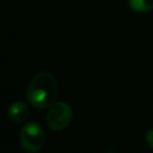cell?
<instances>
[{
  "label": "cell",
  "mask_w": 153,
  "mask_h": 153,
  "mask_svg": "<svg viewBox=\"0 0 153 153\" xmlns=\"http://www.w3.org/2000/svg\"><path fill=\"white\" fill-rule=\"evenodd\" d=\"M57 81L49 72L37 73L26 87V98L35 108L44 109L55 103L57 96Z\"/></svg>",
  "instance_id": "1"
},
{
  "label": "cell",
  "mask_w": 153,
  "mask_h": 153,
  "mask_svg": "<svg viewBox=\"0 0 153 153\" xmlns=\"http://www.w3.org/2000/svg\"><path fill=\"white\" fill-rule=\"evenodd\" d=\"M44 141H45V134L39 124L35 122H30L23 126V128L20 129L19 142L26 152L35 153L39 151L43 147Z\"/></svg>",
  "instance_id": "2"
},
{
  "label": "cell",
  "mask_w": 153,
  "mask_h": 153,
  "mask_svg": "<svg viewBox=\"0 0 153 153\" xmlns=\"http://www.w3.org/2000/svg\"><path fill=\"white\" fill-rule=\"evenodd\" d=\"M72 120V109L65 102H55L49 106L47 123L54 130L65 129Z\"/></svg>",
  "instance_id": "3"
},
{
  "label": "cell",
  "mask_w": 153,
  "mask_h": 153,
  "mask_svg": "<svg viewBox=\"0 0 153 153\" xmlns=\"http://www.w3.org/2000/svg\"><path fill=\"white\" fill-rule=\"evenodd\" d=\"M29 106L26 103L22 102V100H17L14 103H12L8 108V118L12 123L14 124H20L23 122H25V120L29 116Z\"/></svg>",
  "instance_id": "4"
},
{
  "label": "cell",
  "mask_w": 153,
  "mask_h": 153,
  "mask_svg": "<svg viewBox=\"0 0 153 153\" xmlns=\"http://www.w3.org/2000/svg\"><path fill=\"white\" fill-rule=\"evenodd\" d=\"M128 5L136 13H146L153 10V0H128Z\"/></svg>",
  "instance_id": "5"
},
{
  "label": "cell",
  "mask_w": 153,
  "mask_h": 153,
  "mask_svg": "<svg viewBox=\"0 0 153 153\" xmlns=\"http://www.w3.org/2000/svg\"><path fill=\"white\" fill-rule=\"evenodd\" d=\"M145 139H146V142L148 143V146L153 149V129H148L145 133Z\"/></svg>",
  "instance_id": "6"
},
{
  "label": "cell",
  "mask_w": 153,
  "mask_h": 153,
  "mask_svg": "<svg viewBox=\"0 0 153 153\" xmlns=\"http://www.w3.org/2000/svg\"><path fill=\"white\" fill-rule=\"evenodd\" d=\"M109 153H115V152H109Z\"/></svg>",
  "instance_id": "7"
}]
</instances>
